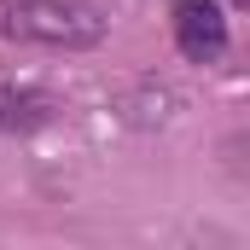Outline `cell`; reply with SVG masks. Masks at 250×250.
Masks as SVG:
<instances>
[{"mask_svg": "<svg viewBox=\"0 0 250 250\" xmlns=\"http://www.w3.org/2000/svg\"><path fill=\"white\" fill-rule=\"evenodd\" d=\"M6 35L47 41V47H99L105 18L82 0H18V6H6Z\"/></svg>", "mask_w": 250, "mask_h": 250, "instance_id": "obj_1", "label": "cell"}, {"mask_svg": "<svg viewBox=\"0 0 250 250\" xmlns=\"http://www.w3.org/2000/svg\"><path fill=\"white\" fill-rule=\"evenodd\" d=\"M175 41L192 64H215L227 53V12L215 0H175Z\"/></svg>", "mask_w": 250, "mask_h": 250, "instance_id": "obj_2", "label": "cell"}, {"mask_svg": "<svg viewBox=\"0 0 250 250\" xmlns=\"http://www.w3.org/2000/svg\"><path fill=\"white\" fill-rule=\"evenodd\" d=\"M0 123H6V128H35V123H47V99H18V93H0Z\"/></svg>", "mask_w": 250, "mask_h": 250, "instance_id": "obj_3", "label": "cell"}, {"mask_svg": "<svg viewBox=\"0 0 250 250\" xmlns=\"http://www.w3.org/2000/svg\"><path fill=\"white\" fill-rule=\"evenodd\" d=\"M233 6H245V0H233Z\"/></svg>", "mask_w": 250, "mask_h": 250, "instance_id": "obj_4", "label": "cell"}]
</instances>
